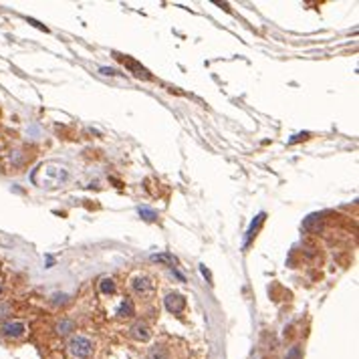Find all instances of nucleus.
<instances>
[{
	"instance_id": "nucleus-2",
	"label": "nucleus",
	"mask_w": 359,
	"mask_h": 359,
	"mask_svg": "<svg viewBox=\"0 0 359 359\" xmlns=\"http://www.w3.org/2000/svg\"><path fill=\"white\" fill-rule=\"evenodd\" d=\"M69 351L75 359H89L93 355V341L85 335H75L69 341Z\"/></svg>"
},
{
	"instance_id": "nucleus-3",
	"label": "nucleus",
	"mask_w": 359,
	"mask_h": 359,
	"mask_svg": "<svg viewBox=\"0 0 359 359\" xmlns=\"http://www.w3.org/2000/svg\"><path fill=\"white\" fill-rule=\"evenodd\" d=\"M0 333H2V337H6V339H20V337H24L26 327L20 321H6L2 327H0Z\"/></svg>"
},
{
	"instance_id": "nucleus-17",
	"label": "nucleus",
	"mask_w": 359,
	"mask_h": 359,
	"mask_svg": "<svg viewBox=\"0 0 359 359\" xmlns=\"http://www.w3.org/2000/svg\"><path fill=\"white\" fill-rule=\"evenodd\" d=\"M101 73H103V75H111V77H113V75H117V71H115V69H107V67H105V69H101Z\"/></svg>"
},
{
	"instance_id": "nucleus-9",
	"label": "nucleus",
	"mask_w": 359,
	"mask_h": 359,
	"mask_svg": "<svg viewBox=\"0 0 359 359\" xmlns=\"http://www.w3.org/2000/svg\"><path fill=\"white\" fill-rule=\"evenodd\" d=\"M147 359H170V355L164 345H153L147 353Z\"/></svg>"
},
{
	"instance_id": "nucleus-5",
	"label": "nucleus",
	"mask_w": 359,
	"mask_h": 359,
	"mask_svg": "<svg viewBox=\"0 0 359 359\" xmlns=\"http://www.w3.org/2000/svg\"><path fill=\"white\" fill-rule=\"evenodd\" d=\"M166 309H168L170 313H174V315L182 313V311L186 309V299H184L182 295H178V293H170V295L166 297Z\"/></svg>"
},
{
	"instance_id": "nucleus-20",
	"label": "nucleus",
	"mask_w": 359,
	"mask_h": 359,
	"mask_svg": "<svg viewBox=\"0 0 359 359\" xmlns=\"http://www.w3.org/2000/svg\"><path fill=\"white\" fill-rule=\"evenodd\" d=\"M0 295H2V285H0Z\"/></svg>"
},
{
	"instance_id": "nucleus-1",
	"label": "nucleus",
	"mask_w": 359,
	"mask_h": 359,
	"mask_svg": "<svg viewBox=\"0 0 359 359\" xmlns=\"http://www.w3.org/2000/svg\"><path fill=\"white\" fill-rule=\"evenodd\" d=\"M69 180V172L57 164H42L32 174V182L40 188H61Z\"/></svg>"
},
{
	"instance_id": "nucleus-14",
	"label": "nucleus",
	"mask_w": 359,
	"mask_h": 359,
	"mask_svg": "<svg viewBox=\"0 0 359 359\" xmlns=\"http://www.w3.org/2000/svg\"><path fill=\"white\" fill-rule=\"evenodd\" d=\"M101 291H103L105 295H107V293H113V291H115L113 279H103V281H101Z\"/></svg>"
},
{
	"instance_id": "nucleus-13",
	"label": "nucleus",
	"mask_w": 359,
	"mask_h": 359,
	"mask_svg": "<svg viewBox=\"0 0 359 359\" xmlns=\"http://www.w3.org/2000/svg\"><path fill=\"white\" fill-rule=\"evenodd\" d=\"M137 212H139V216H141L143 220H147V222L158 220V212H156V210H149V208H139Z\"/></svg>"
},
{
	"instance_id": "nucleus-11",
	"label": "nucleus",
	"mask_w": 359,
	"mask_h": 359,
	"mask_svg": "<svg viewBox=\"0 0 359 359\" xmlns=\"http://www.w3.org/2000/svg\"><path fill=\"white\" fill-rule=\"evenodd\" d=\"M117 315H119V317H133V305H131V301H123V303L119 305Z\"/></svg>"
},
{
	"instance_id": "nucleus-10",
	"label": "nucleus",
	"mask_w": 359,
	"mask_h": 359,
	"mask_svg": "<svg viewBox=\"0 0 359 359\" xmlns=\"http://www.w3.org/2000/svg\"><path fill=\"white\" fill-rule=\"evenodd\" d=\"M263 222H265V214H259V216H256V220H254V222L250 224V228H248V232H246V244L250 242V238L254 236V232H256V230H259V226H261Z\"/></svg>"
},
{
	"instance_id": "nucleus-19",
	"label": "nucleus",
	"mask_w": 359,
	"mask_h": 359,
	"mask_svg": "<svg viewBox=\"0 0 359 359\" xmlns=\"http://www.w3.org/2000/svg\"><path fill=\"white\" fill-rule=\"evenodd\" d=\"M307 137V133H299V135H295L293 139H291V143H295V141H299V139H305Z\"/></svg>"
},
{
	"instance_id": "nucleus-7",
	"label": "nucleus",
	"mask_w": 359,
	"mask_h": 359,
	"mask_svg": "<svg viewBox=\"0 0 359 359\" xmlns=\"http://www.w3.org/2000/svg\"><path fill=\"white\" fill-rule=\"evenodd\" d=\"M119 61L123 63V65H127L129 69H133V73L137 75V77H143V79H149V73L143 69V67H139L135 61H131V59H127V57H119Z\"/></svg>"
},
{
	"instance_id": "nucleus-6",
	"label": "nucleus",
	"mask_w": 359,
	"mask_h": 359,
	"mask_svg": "<svg viewBox=\"0 0 359 359\" xmlns=\"http://www.w3.org/2000/svg\"><path fill=\"white\" fill-rule=\"evenodd\" d=\"M131 335L137 339V341H147L149 339V327L145 325V323H135L133 327H131Z\"/></svg>"
},
{
	"instance_id": "nucleus-12",
	"label": "nucleus",
	"mask_w": 359,
	"mask_h": 359,
	"mask_svg": "<svg viewBox=\"0 0 359 359\" xmlns=\"http://www.w3.org/2000/svg\"><path fill=\"white\" fill-rule=\"evenodd\" d=\"M75 329V323L71 321V319H63L59 325H57V333L59 335H67V333H71Z\"/></svg>"
},
{
	"instance_id": "nucleus-4",
	"label": "nucleus",
	"mask_w": 359,
	"mask_h": 359,
	"mask_svg": "<svg viewBox=\"0 0 359 359\" xmlns=\"http://www.w3.org/2000/svg\"><path fill=\"white\" fill-rule=\"evenodd\" d=\"M131 289L139 295V297H151L153 295V283H151V279H147V277H137V279H133L131 281Z\"/></svg>"
},
{
	"instance_id": "nucleus-18",
	"label": "nucleus",
	"mask_w": 359,
	"mask_h": 359,
	"mask_svg": "<svg viewBox=\"0 0 359 359\" xmlns=\"http://www.w3.org/2000/svg\"><path fill=\"white\" fill-rule=\"evenodd\" d=\"M200 271H202V275H204V277H206V279H208V281H210V283H212V277H210V273H208V271H206V267H202V269H200Z\"/></svg>"
},
{
	"instance_id": "nucleus-16",
	"label": "nucleus",
	"mask_w": 359,
	"mask_h": 359,
	"mask_svg": "<svg viewBox=\"0 0 359 359\" xmlns=\"http://www.w3.org/2000/svg\"><path fill=\"white\" fill-rule=\"evenodd\" d=\"M28 22H30V24H32V26H36V28H40V30H44V32H46V30H48V28H46V26H42V24H40V22H36V20H32V18H28Z\"/></svg>"
},
{
	"instance_id": "nucleus-8",
	"label": "nucleus",
	"mask_w": 359,
	"mask_h": 359,
	"mask_svg": "<svg viewBox=\"0 0 359 359\" xmlns=\"http://www.w3.org/2000/svg\"><path fill=\"white\" fill-rule=\"evenodd\" d=\"M151 261H153V263H162V265H170V267L178 265V259H176L174 254H168V252H164V254H153Z\"/></svg>"
},
{
	"instance_id": "nucleus-15",
	"label": "nucleus",
	"mask_w": 359,
	"mask_h": 359,
	"mask_svg": "<svg viewBox=\"0 0 359 359\" xmlns=\"http://www.w3.org/2000/svg\"><path fill=\"white\" fill-rule=\"evenodd\" d=\"M301 357V349L299 347H291V351L287 353V359H299Z\"/></svg>"
}]
</instances>
